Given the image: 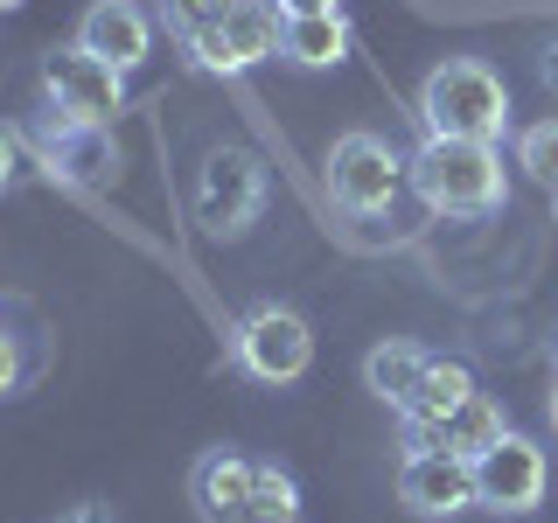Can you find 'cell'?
Masks as SVG:
<instances>
[{
    "label": "cell",
    "mask_w": 558,
    "mask_h": 523,
    "mask_svg": "<svg viewBox=\"0 0 558 523\" xmlns=\"http://www.w3.org/2000/svg\"><path fill=\"white\" fill-rule=\"evenodd\" d=\"M412 188L440 217H488L502 203V147L496 139H447L426 133L412 154Z\"/></svg>",
    "instance_id": "1"
},
{
    "label": "cell",
    "mask_w": 558,
    "mask_h": 523,
    "mask_svg": "<svg viewBox=\"0 0 558 523\" xmlns=\"http://www.w3.org/2000/svg\"><path fill=\"white\" fill-rule=\"evenodd\" d=\"M418 126L447 139H502L510 133V92L475 57H447L418 84Z\"/></svg>",
    "instance_id": "2"
},
{
    "label": "cell",
    "mask_w": 558,
    "mask_h": 523,
    "mask_svg": "<svg viewBox=\"0 0 558 523\" xmlns=\"http://www.w3.org/2000/svg\"><path fill=\"white\" fill-rule=\"evenodd\" d=\"M231 356H238V370L252 384H301L307 363H314V328L293 307L266 301L231 328Z\"/></svg>",
    "instance_id": "3"
},
{
    "label": "cell",
    "mask_w": 558,
    "mask_h": 523,
    "mask_svg": "<svg viewBox=\"0 0 558 523\" xmlns=\"http://www.w3.org/2000/svg\"><path fill=\"white\" fill-rule=\"evenodd\" d=\"M43 92H49V112L77 119V126H112V112L126 105V70L92 57L84 42H63L43 57Z\"/></svg>",
    "instance_id": "4"
},
{
    "label": "cell",
    "mask_w": 558,
    "mask_h": 523,
    "mask_svg": "<svg viewBox=\"0 0 558 523\" xmlns=\"http://www.w3.org/2000/svg\"><path fill=\"white\" fill-rule=\"evenodd\" d=\"M266 209V161L252 147H217L196 174V223L209 238H244Z\"/></svg>",
    "instance_id": "5"
},
{
    "label": "cell",
    "mask_w": 558,
    "mask_h": 523,
    "mask_svg": "<svg viewBox=\"0 0 558 523\" xmlns=\"http://www.w3.org/2000/svg\"><path fill=\"white\" fill-rule=\"evenodd\" d=\"M405 174H412V161H398L377 133H342L336 147H328V196H336L349 217H377V209L398 196Z\"/></svg>",
    "instance_id": "6"
},
{
    "label": "cell",
    "mask_w": 558,
    "mask_h": 523,
    "mask_svg": "<svg viewBox=\"0 0 558 523\" xmlns=\"http://www.w3.org/2000/svg\"><path fill=\"white\" fill-rule=\"evenodd\" d=\"M279 35H287L279 0H231V8L189 42V57H196L203 70H252V63L279 57Z\"/></svg>",
    "instance_id": "7"
},
{
    "label": "cell",
    "mask_w": 558,
    "mask_h": 523,
    "mask_svg": "<svg viewBox=\"0 0 558 523\" xmlns=\"http://www.w3.org/2000/svg\"><path fill=\"white\" fill-rule=\"evenodd\" d=\"M551 488V461L537 440H523V433H502L496 447L475 461V502L496 516H531L537 502H545Z\"/></svg>",
    "instance_id": "8"
},
{
    "label": "cell",
    "mask_w": 558,
    "mask_h": 523,
    "mask_svg": "<svg viewBox=\"0 0 558 523\" xmlns=\"http://www.w3.org/2000/svg\"><path fill=\"white\" fill-rule=\"evenodd\" d=\"M398 502H405L412 516L475 510V461H461V453H447V447H405V461H398Z\"/></svg>",
    "instance_id": "9"
},
{
    "label": "cell",
    "mask_w": 558,
    "mask_h": 523,
    "mask_svg": "<svg viewBox=\"0 0 558 523\" xmlns=\"http://www.w3.org/2000/svg\"><path fill=\"white\" fill-rule=\"evenodd\" d=\"M43 161H49V174H63V182H77V188H105L119 174V147H112V133H105V126H77V119L49 112Z\"/></svg>",
    "instance_id": "10"
},
{
    "label": "cell",
    "mask_w": 558,
    "mask_h": 523,
    "mask_svg": "<svg viewBox=\"0 0 558 523\" xmlns=\"http://www.w3.org/2000/svg\"><path fill=\"white\" fill-rule=\"evenodd\" d=\"M258 467L266 461H244V453H203L196 475H189V502H196L203 523H244V510H252L258 496Z\"/></svg>",
    "instance_id": "11"
},
{
    "label": "cell",
    "mask_w": 558,
    "mask_h": 523,
    "mask_svg": "<svg viewBox=\"0 0 558 523\" xmlns=\"http://www.w3.org/2000/svg\"><path fill=\"white\" fill-rule=\"evenodd\" d=\"M77 42L92 49V57L119 63V70H140V63H147V49H154V22H147L140 0H92L84 22H77Z\"/></svg>",
    "instance_id": "12"
},
{
    "label": "cell",
    "mask_w": 558,
    "mask_h": 523,
    "mask_svg": "<svg viewBox=\"0 0 558 523\" xmlns=\"http://www.w3.org/2000/svg\"><path fill=\"white\" fill-rule=\"evenodd\" d=\"M475 391H482V384H475V370H468L461 356H433L426 384H418V391H412V405L398 412V418H405V433H412V447H418V440H433V426H447V418L461 412Z\"/></svg>",
    "instance_id": "13"
},
{
    "label": "cell",
    "mask_w": 558,
    "mask_h": 523,
    "mask_svg": "<svg viewBox=\"0 0 558 523\" xmlns=\"http://www.w3.org/2000/svg\"><path fill=\"white\" fill-rule=\"evenodd\" d=\"M426 370H433V349H418V342H377L371 356H363V384H371L391 412L412 405V391L426 384Z\"/></svg>",
    "instance_id": "14"
},
{
    "label": "cell",
    "mask_w": 558,
    "mask_h": 523,
    "mask_svg": "<svg viewBox=\"0 0 558 523\" xmlns=\"http://www.w3.org/2000/svg\"><path fill=\"white\" fill-rule=\"evenodd\" d=\"M279 57L301 70H336L349 57V22L336 14H287V35H279Z\"/></svg>",
    "instance_id": "15"
},
{
    "label": "cell",
    "mask_w": 558,
    "mask_h": 523,
    "mask_svg": "<svg viewBox=\"0 0 558 523\" xmlns=\"http://www.w3.org/2000/svg\"><path fill=\"white\" fill-rule=\"evenodd\" d=\"M502 433H510V426H502V405L488 391H475L461 412L447 418V426H433V440H418V447H447V453H461V461H482Z\"/></svg>",
    "instance_id": "16"
},
{
    "label": "cell",
    "mask_w": 558,
    "mask_h": 523,
    "mask_svg": "<svg viewBox=\"0 0 558 523\" xmlns=\"http://www.w3.org/2000/svg\"><path fill=\"white\" fill-rule=\"evenodd\" d=\"M244 523H301V488H293L287 467H258V496L252 510H244Z\"/></svg>",
    "instance_id": "17"
},
{
    "label": "cell",
    "mask_w": 558,
    "mask_h": 523,
    "mask_svg": "<svg viewBox=\"0 0 558 523\" xmlns=\"http://www.w3.org/2000/svg\"><path fill=\"white\" fill-rule=\"evenodd\" d=\"M517 168L537 188H558V119H537V126L517 133Z\"/></svg>",
    "instance_id": "18"
},
{
    "label": "cell",
    "mask_w": 558,
    "mask_h": 523,
    "mask_svg": "<svg viewBox=\"0 0 558 523\" xmlns=\"http://www.w3.org/2000/svg\"><path fill=\"white\" fill-rule=\"evenodd\" d=\"M223 8H231V0H168V28L182 35V42H196V35L217 22Z\"/></svg>",
    "instance_id": "19"
},
{
    "label": "cell",
    "mask_w": 558,
    "mask_h": 523,
    "mask_svg": "<svg viewBox=\"0 0 558 523\" xmlns=\"http://www.w3.org/2000/svg\"><path fill=\"white\" fill-rule=\"evenodd\" d=\"M49 523H119V516L105 510V502H70V510H57Z\"/></svg>",
    "instance_id": "20"
},
{
    "label": "cell",
    "mask_w": 558,
    "mask_h": 523,
    "mask_svg": "<svg viewBox=\"0 0 558 523\" xmlns=\"http://www.w3.org/2000/svg\"><path fill=\"white\" fill-rule=\"evenodd\" d=\"M279 14H336V0H279Z\"/></svg>",
    "instance_id": "21"
},
{
    "label": "cell",
    "mask_w": 558,
    "mask_h": 523,
    "mask_svg": "<svg viewBox=\"0 0 558 523\" xmlns=\"http://www.w3.org/2000/svg\"><path fill=\"white\" fill-rule=\"evenodd\" d=\"M545 84H551V92H558V42L545 49Z\"/></svg>",
    "instance_id": "22"
},
{
    "label": "cell",
    "mask_w": 558,
    "mask_h": 523,
    "mask_svg": "<svg viewBox=\"0 0 558 523\" xmlns=\"http://www.w3.org/2000/svg\"><path fill=\"white\" fill-rule=\"evenodd\" d=\"M551 426H558V384H551Z\"/></svg>",
    "instance_id": "23"
},
{
    "label": "cell",
    "mask_w": 558,
    "mask_h": 523,
    "mask_svg": "<svg viewBox=\"0 0 558 523\" xmlns=\"http://www.w3.org/2000/svg\"><path fill=\"white\" fill-rule=\"evenodd\" d=\"M551 217H558V188H551Z\"/></svg>",
    "instance_id": "24"
},
{
    "label": "cell",
    "mask_w": 558,
    "mask_h": 523,
    "mask_svg": "<svg viewBox=\"0 0 558 523\" xmlns=\"http://www.w3.org/2000/svg\"><path fill=\"white\" fill-rule=\"evenodd\" d=\"M0 8H22V0H0Z\"/></svg>",
    "instance_id": "25"
}]
</instances>
